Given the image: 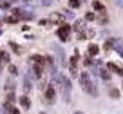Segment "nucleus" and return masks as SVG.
<instances>
[{
  "label": "nucleus",
  "instance_id": "1",
  "mask_svg": "<svg viewBox=\"0 0 123 114\" xmlns=\"http://www.w3.org/2000/svg\"><path fill=\"white\" fill-rule=\"evenodd\" d=\"M80 85H81V89H83L87 94L94 96V98L98 96V89H96V85H94V82L91 80L89 72H81L80 74Z\"/></svg>",
  "mask_w": 123,
  "mask_h": 114
},
{
  "label": "nucleus",
  "instance_id": "2",
  "mask_svg": "<svg viewBox=\"0 0 123 114\" xmlns=\"http://www.w3.org/2000/svg\"><path fill=\"white\" fill-rule=\"evenodd\" d=\"M56 80L62 85V96H63V101H71V80L63 74H56Z\"/></svg>",
  "mask_w": 123,
  "mask_h": 114
},
{
  "label": "nucleus",
  "instance_id": "3",
  "mask_svg": "<svg viewBox=\"0 0 123 114\" xmlns=\"http://www.w3.org/2000/svg\"><path fill=\"white\" fill-rule=\"evenodd\" d=\"M56 34H58V38H60L62 42H67V40H69V34H71V25L69 24H62V25L58 27Z\"/></svg>",
  "mask_w": 123,
  "mask_h": 114
},
{
  "label": "nucleus",
  "instance_id": "4",
  "mask_svg": "<svg viewBox=\"0 0 123 114\" xmlns=\"http://www.w3.org/2000/svg\"><path fill=\"white\" fill-rule=\"evenodd\" d=\"M54 98H56L54 85H49V87L45 89V101H47V103H54Z\"/></svg>",
  "mask_w": 123,
  "mask_h": 114
},
{
  "label": "nucleus",
  "instance_id": "5",
  "mask_svg": "<svg viewBox=\"0 0 123 114\" xmlns=\"http://www.w3.org/2000/svg\"><path fill=\"white\" fill-rule=\"evenodd\" d=\"M107 69H109V71H112V72H116V74H119V76H123V67H119V65L114 63V62H109Z\"/></svg>",
  "mask_w": 123,
  "mask_h": 114
},
{
  "label": "nucleus",
  "instance_id": "6",
  "mask_svg": "<svg viewBox=\"0 0 123 114\" xmlns=\"http://www.w3.org/2000/svg\"><path fill=\"white\" fill-rule=\"evenodd\" d=\"M18 101H20V107H22V109H25V110L31 107V100H29V96H27V94L20 96V98H18Z\"/></svg>",
  "mask_w": 123,
  "mask_h": 114
},
{
  "label": "nucleus",
  "instance_id": "7",
  "mask_svg": "<svg viewBox=\"0 0 123 114\" xmlns=\"http://www.w3.org/2000/svg\"><path fill=\"white\" fill-rule=\"evenodd\" d=\"M31 71H33V74H35V78H42V72H43V65H36V63H33V67H31Z\"/></svg>",
  "mask_w": 123,
  "mask_h": 114
},
{
  "label": "nucleus",
  "instance_id": "8",
  "mask_svg": "<svg viewBox=\"0 0 123 114\" xmlns=\"http://www.w3.org/2000/svg\"><path fill=\"white\" fill-rule=\"evenodd\" d=\"M94 18L98 20V24H107V22H109L107 11H100V13H98V16H94Z\"/></svg>",
  "mask_w": 123,
  "mask_h": 114
},
{
  "label": "nucleus",
  "instance_id": "9",
  "mask_svg": "<svg viewBox=\"0 0 123 114\" xmlns=\"http://www.w3.org/2000/svg\"><path fill=\"white\" fill-rule=\"evenodd\" d=\"M0 63H11V56L6 51H0Z\"/></svg>",
  "mask_w": 123,
  "mask_h": 114
},
{
  "label": "nucleus",
  "instance_id": "10",
  "mask_svg": "<svg viewBox=\"0 0 123 114\" xmlns=\"http://www.w3.org/2000/svg\"><path fill=\"white\" fill-rule=\"evenodd\" d=\"M16 13V16L18 18H25V20H31L33 18V13H29V11H15Z\"/></svg>",
  "mask_w": 123,
  "mask_h": 114
},
{
  "label": "nucleus",
  "instance_id": "11",
  "mask_svg": "<svg viewBox=\"0 0 123 114\" xmlns=\"http://www.w3.org/2000/svg\"><path fill=\"white\" fill-rule=\"evenodd\" d=\"M22 87H24V94H27V92L33 89V85H31V80H29V78H24V85H22Z\"/></svg>",
  "mask_w": 123,
  "mask_h": 114
},
{
  "label": "nucleus",
  "instance_id": "12",
  "mask_svg": "<svg viewBox=\"0 0 123 114\" xmlns=\"http://www.w3.org/2000/svg\"><path fill=\"white\" fill-rule=\"evenodd\" d=\"M98 53H100V47H98L96 44H91V45H89V54H91V56H96Z\"/></svg>",
  "mask_w": 123,
  "mask_h": 114
},
{
  "label": "nucleus",
  "instance_id": "13",
  "mask_svg": "<svg viewBox=\"0 0 123 114\" xmlns=\"http://www.w3.org/2000/svg\"><path fill=\"white\" fill-rule=\"evenodd\" d=\"M6 91H7V92H15V82H13L11 78L6 82Z\"/></svg>",
  "mask_w": 123,
  "mask_h": 114
},
{
  "label": "nucleus",
  "instance_id": "14",
  "mask_svg": "<svg viewBox=\"0 0 123 114\" xmlns=\"http://www.w3.org/2000/svg\"><path fill=\"white\" fill-rule=\"evenodd\" d=\"M9 47H11V49L15 51L16 54H22V53H24V49H22V47H20V45H16V44H13V42H9Z\"/></svg>",
  "mask_w": 123,
  "mask_h": 114
},
{
  "label": "nucleus",
  "instance_id": "15",
  "mask_svg": "<svg viewBox=\"0 0 123 114\" xmlns=\"http://www.w3.org/2000/svg\"><path fill=\"white\" fill-rule=\"evenodd\" d=\"M92 7L96 9V11H105V6L101 4V2H98V0H94V2H92Z\"/></svg>",
  "mask_w": 123,
  "mask_h": 114
},
{
  "label": "nucleus",
  "instance_id": "16",
  "mask_svg": "<svg viewBox=\"0 0 123 114\" xmlns=\"http://www.w3.org/2000/svg\"><path fill=\"white\" fill-rule=\"evenodd\" d=\"M112 47H116V51H118V53H119V54L123 56V42H116V40H114Z\"/></svg>",
  "mask_w": 123,
  "mask_h": 114
},
{
  "label": "nucleus",
  "instance_id": "17",
  "mask_svg": "<svg viewBox=\"0 0 123 114\" xmlns=\"http://www.w3.org/2000/svg\"><path fill=\"white\" fill-rule=\"evenodd\" d=\"M15 92H7V98H6V103H9V105H13V101H15Z\"/></svg>",
  "mask_w": 123,
  "mask_h": 114
},
{
  "label": "nucleus",
  "instance_id": "18",
  "mask_svg": "<svg viewBox=\"0 0 123 114\" xmlns=\"http://www.w3.org/2000/svg\"><path fill=\"white\" fill-rule=\"evenodd\" d=\"M7 71H9V74H13V76H16V74H18V69H16V65H11V63H9Z\"/></svg>",
  "mask_w": 123,
  "mask_h": 114
},
{
  "label": "nucleus",
  "instance_id": "19",
  "mask_svg": "<svg viewBox=\"0 0 123 114\" xmlns=\"http://www.w3.org/2000/svg\"><path fill=\"white\" fill-rule=\"evenodd\" d=\"M80 0H69V7H73V9H76V7H80Z\"/></svg>",
  "mask_w": 123,
  "mask_h": 114
},
{
  "label": "nucleus",
  "instance_id": "20",
  "mask_svg": "<svg viewBox=\"0 0 123 114\" xmlns=\"http://www.w3.org/2000/svg\"><path fill=\"white\" fill-rule=\"evenodd\" d=\"M83 27H85V24H83V20H78V22H76V24H74V29H78V31H80V33H81V29H83Z\"/></svg>",
  "mask_w": 123,
  "mask_h": 114
},
{
  "label": "nucleus",
  "instance_id": "21",
  "mask_svg": "<svg viewBox=\"0 0 123 114\" xmlns=\"http://www.w3.org/2000/svg\"><path fill=\"white\" fill-rule=\"evenodd\" d=\"M6 20H7L9 24H15V22H18L20 18H18V16H16V15H11V16H7V18H6Z\"/></svg>",
  "mask_w": 123,
  "mask_h": 114
},
{
  "label": "nucleus",
  "instance_id": "22",
  "mask_svg": "<svg viewBox=\"0 0 123 114\" xmlns=\"http://www.w3.org/2000/svg\"><path fill=\"white\" fill-rule=\"evenodd\" d=\"M100 74H101V78H103V80H109V78H111V74H109V72L105 71V69H101V71H100Z\"/></svg>",
  "mask_w": 123,
  "mask_h": 114
},
{
  "label": "nucleus",
  "instance_id": "23",
  "mask_svg": "<svg viewBox=\"0 0 123 114\" xmlns=\"http://www.w3.org/2000/svg\"><path fill=\"white\" fill-rule=\"evenodd\" d=\"M109 94H111L112 98H119V91H118V89H111V92H109Z\"/></svg>",
  "mask_w": 123,
  "mask_h": 114
},
{
  "label": "nucleus",
  "instance_id": "24",
  "mask_svg": "<svg viewBox=\"0 0 123 114\" xmlns=\"http://www.w3.org/2000/svg\"><path fill=\"white\" fill-rule=\"evenodd\" d=\"M85 20H94V13H87V15H85Z\"/></svg>",
  "mask_w": 123,
  "mask_h": 114
},
{
  "label": "nucleus",
  "instance_id": "25",
  "mask_svg": "<svg viewBox=\"0 0 123 114\" xmlns=\"http://www.w3.org/2000/svg\"><path fill=\"white\" fill-rule=\"evenodd\" d=\"M0 114H9V110L6 107H0Z\"/></svg>",
  "mask_w": 123,
  "mask_h": 114
},
{
  "label": "nucleus",
  "instance_id": "26",
  "mask_svg": "<svg viewBox=\"0 0 123 114\" xmlns=\"http://www.w3.org/2000/svg\"><path fill=\"white\" fill-rule=\"evenodd\" d=\"M9 112H11V114H20V110H18V109H15V107H13V109L9 110Z\"/></svg>",
  "mask_w": 123,
  "mask_h": 114
},
{
  "label": "nucleus",
  "instance_id": "27",
  "mask_svg": "<svg viewBox=\"0 0 123 114\" xmlns=\"http://www.w3.org/2000/svg\"><path fill=\"white\" fill-rule=\"evenodd\" d=\"M74 114H83V112H81V110H76V112H74Z\"/></svg>",
  "mask_w": 123,
  "mask_h": 114
}]
</instances>
